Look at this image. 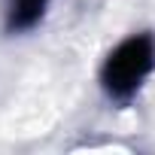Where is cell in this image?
Listing matches in <instances>:
<instances>
[{"label":"cell","mask_w":155,"mask_h":155,"mask_svg":"<svg viewBox=\"0 0 155 155\" xmlns=\"http://www.w3.org/2000/svg\"><path fill=\"white\" fill-rule=\"evenodd\" d=\"M49 0H12V28H31Z\"/></svg>","instance_id":"7a4b0ae2"},{"label":"cell","mask_w":155,"mask_h":155,"mask_svg":"<svg viewBox=\"0 0 155 155\" xmlns=\"http://www.w3.org/2000/svg\"><path fill=\"white\" fill-rule=\"evenodd\" d=\"M152 67H155V40L149 34H134L110 52L101 70V82L110 97L125 101L143 85Z\"/></svg>","instance_id":"6da1fadb"}]
</instances>
